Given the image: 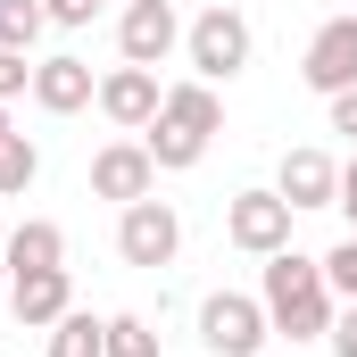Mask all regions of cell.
Segmentation results:
<instances>
[{"mask_svg": "<svg viewBox=\"0 0 357 357\" xmlns=\"http://www.w3.org/2000/svg\"><path fill=\"white\" fill-rule=\"evenodd\" d=\"M266 324L274 341H324L333 333V282H324V258H299V250H274L266 258Z\"/></svg>", "mask_w": 357, "mask_h": 357, "instance_id": "6da1fadb", "label": "cell"}, {"mask_svg": "<svg viewBox=\"0 0 357 357\" xmlns=\"http://www.w3.org/2000/svg\"><path fill=\"white\" fill-rule=\"evenodd\" d=\"M183 50H191V75H199V84H233V75L250 67V17H241L233 0L199 8V17L183 25Z\"/></svg>", "mask_w": 357, "mask_h": 357, "instance_id": "7a4b0ae2", "label": "cell"}, {"mask_svg": "<svg viewBox=\"0 0 357 357\" xmlns=\"http://www.w3.org/2000/svg\"><path fill=\"white\" fill-rule=\"evenodd\" d=\"M199 341L216 357H258L274 341L266 299H250V291H208V299H199Z\"/></svg>", "mask_w": 357, "mask_h": 357, "instance_id": "3957f363", "label": "cell"}, {"mask_svg": "<svg viewBox=\"0 0 357 357\" xmlns=\"http://www.w3.org/2000/svg\"><path fill=\"white\" fill-rule=\"evenodd\" d=\"M291 199L282 191H233L225 199V241L233 250H250V258H274V250H291Z\"/></svg>", "mask_w": 357, "mask_h": 357, "instance_id": "277c9868", "label": "cell"}, {"mask_svg": "<svg viewBox=\"0 0 357 357\" xmlns=\"http://www.w3.org/2000/svg\"><path fill=\"white\" fill-rule=\"evenodd\" d=\"M175 250H183V216L167 208V199H133L125 216H116V258L125 266H175Z\"/></svg>", "mask_w": 357, "mask_h": 357, "instance_id": "5b68a950", "label": "cell"}, {"mask_svg": "<svg viewBox=\"0 0 357 357\" xmlns=\"http://www.w3.org/2000/svg\"><path fill=\"white\" fill-rule=\"evenodd\" d=\"M175 42H183L175 0H125V17H116V50H125V67H167Z\"/></svg>", "mask_w": 357, "mask_h": 357, "instance_id": "8992f818", "label": "cell"}, {"mask_svg": "<svg viewBox=\"0 0 357 357\" xmlns=\"http://www.w3.org/2000/svg\"><path fill=\"white\" fill-rule=\"evenodd\" d=\"M158 108H167L158 67H108V75H100V116H108L116 133H150Z\"/></svg>", "mask_w": 357, "mask_h": 357, "instance_id": "52a82bcc", "label": "cell"}, {"mask_svg": "<svg viewBox=\"0 0 357 357\" xmlns=\"http://www.w3.org/2000/svg\"><path fill=\"white\" fill-rule=\"evenodd\" d=\"M299 75H307V91H324V100L357 84V17H333V25H316V42H307Z\"/></svg>", "mask_w": 357, "mask_h": 357, "instance_id": "ba28073f", "label": "cell"}, {"mask_svg": "<svg viewBox=\"0 0 357 357\" xmlns=\"http://www.w3.org/2000/svg\"><path fill=\"white\" fill-rule=\"evenodd\" d=\"M91 191H100V199H116V208H133V199H150V191H158V158H150L142 142H108V150L91 158Z\"/></svg>", "mask_w": 357, "mask_h": 357, "instance_id": "9c48e42d", "label": "cell"}, {"mask_svg": "<svg viewBox=\"0 0 357 357\" xmlns=\"http://www.w3.org/2000/svg\"><path fill=\"white\" fill-rule=\"evenodd\" d=\"M8 307H17V324H25V333H50V324L75 307L67 266H50V274H8Z\"/></svg>", "mask_w": 357, "mask_h": 357, "instance_id": "30bf717a", "label": "cell"}, {"mask_svg": "<svg viewBox=\"0 0 357 357\" xmlns=\"http://www.w3.org/2000/svg\"><path fill=\"white\" fill-rule=\"evenodd\" d=\"M274 191L291 199V208H333V191H341V167L324 158V150H282V175Z\"/></svg>", "mask_w": 357, "mask_h": 357, "instance_id": "8fae6325", "label": "cell"}, {"mask_svg": "<svg viewBox=\"0 0 357 357\" xmlns=\"http://www.w3.org/2000/svg\"><path fill=\"white\" fill-rule=\"evenodd\" d=\"M33 100H42L50 116H75V108L100 100V84H91L84 59H67V50H59V59H42V67H33Z\"/></svg>", "mask_w": 357, "mask_h": 357, "instance_id": "7c38bea8", "label": "cell"}, {"mask_svg": "<svg viewBox=\"0 0 357 357\" xmlns=\"http://www.w3.org/2000/svg\"><path fill=\"white\" fill-rule=\"evenodd\" d=\"M0 250H8V274H50V266H67V233H59L50 216H25Z\"/></svg>", "mask_w": 357, "mask_h": 357, "instance_id": "4fadbf2b", "label": "cell"}, {"mask_svg": "<svg viewBox=\"0 0 357 357\" xmlns=\"http://www.w3.org/2000/svg\"><path fill=\"white\" fill-rule=\"evenodd\" d=\"M167 125H183V133H199V142H216L225 133V108H216V84H167V108H158Z\"/></svg>", "mask_w": 357, "mask_h": 357, "instance_id": "5bb4252c", "label": "cell"}, {"mask_svg": "<svg viewBox=\"0 0 357 357\" xmlns=\"http://www.w3.org/2000/svg\"><path fill=\"white\" fill-rule=\"evenodd\" d=\"M142 150L158 158V175H183V167H199V158H208V142H199V133H183V125H167V116H150Z\"/></svg>", "mask_w": 357, "mask_h": 357, "instance_id": "9a60e30c", "label": "cell"}, {"mask_svg": "<svg viewBox=\"0 0 357 357\" xmlns=\"http://www.w3.org/2000/svg\"><path fill=\"white\" fill-rule=\"evenodd\" d=\"M50 357H108V316L67 307V316L50 324Z\"/></svg>", "mask_w": 357, "mask_h": 357, "instance_id": "2e32d148", "label": "cell"}, {"mask_svg": "<svg viewBox=\"0 0 357 357\" xmlns=\"http://www.w3.org/2000/svg\"><path fill=\"white\" fill-rule=\"evenodd\" d=\"M42 0H0V50H33L42 42Z\"/></svg>", "mask_w": 357, "mask_h": 357, "instance_id": "e0dca14e", "label": "cell"}, {"mask_svg": "<svg viewBox=\"0 0 357 357\" xmlns=\"http://www.w3.org/2000/svg\"><path fill=\"white\" fill-rule=\"evenodd\" d=\"M33 175H42V150H33L25 133H8V142H0V199H8V191H25Z\"/></svg>", "mask_w": 357, "mask_h": 357, "instance_id": "ac0fdd59", "label": "cell"}, {"mask_svg": "<svg viewBox=\"0 0 357 357\" xmlns=\"http://www.w3.org/2000/svg\"><path fill=\"white\" fill-rule=\"evenodd\" d=\"M108 357H158L150 316H108Z\"/></svg>", "mask_w": 357, "mask_h": 357, "instance_id": "d6986e66", "label": "cell"}, {"mask_svg": "<svg viewBox=\"0 0 357 357\" xmlns=\"http://www.w3.org/2000/svg\"><path fill=\"white\" fill-rule=\"evenodd\" d=\"M324 282H333V291H341V299L357 307V233L341 241V250H333V258H324Z\"/></svg>", "mask_w": 357, "mask_h": 357, "instance_id": "ffe728a7", "label": "cell"}, {"mask_svg": "<svg viewBox=\"0 0 357 357\" xmlns=\"http://www.w3.org/2000/svg\"><path fill=\"white\" fill-rule=\"evenodd\" d=\"M17 91H33V67H25V50H0V100H17Z\"/></svg>", "mask_w": 357, "mask_h": 357, "instance_id": "44dd1931", "label": "cell"}, {"mask_svg": "<svg viewBox=\"0 0 357 357\" xmlns=\"http://www.w3.org/2000/svg\"><path fill=\"white\" fill-rule=\"evenodd\" d=\"M91 8H100V0H42L50 25H91Z\"/></svg>", "mask_w": 357, "mask_h": 357, "instance_id": "7402d4cb", "label": "cell"}, {"mask_svg": "<svg viewBox=\"0 0 357 357\" xmlns=\"http://www.w3.org/2000/svg\"><path fill=\"white\" fill-rule=\"evenodd\" d=\"M324 341H333V357H357V307L333 316V333H324Z\"/></svg>", "mask_w": 357, "mask_h": 357, "instance_id": "603a6c76", "label": "cell"}, {"mask_svg": "<svg viewBox=\"0 0 357 357\" xmlns=\"http://www.w3.org/2000/svg\"><path fill=\"white\" fill-rule=\"evenodd\" d=\"M333 133H349V142H357V84L333 91Z\"/></svg>", "mask_w": 357, "mask_h": 357, "instance_id": "cb8c5ba5", "label": "cell"}, {"mask_svg": "<svg viewBox=\"0 0 357 357\" xmlns=\"http://www.w3.org/2000/svg\"><path fill=\"white\" fill-rule=\"evenodd\" d=\"M333 208L349 216V233H357V158H349V167H341V191H333Z\"/></svg>", "mask_w": 357, "mask_h": 357, "instance_id": "d4e9b609", "label": "cell"}, {"mask_svg": "<svg viewBox=\"0 0 357 357\" xmlns=\"http://www.w3.org/2000/svg\"><path fill=\"white\" fill-rule=\"evenodd\" d=\"M8 133H17V125H8V100H0V142H8Z\"/></svg>", "mask_w": 357, "mask_h": 357, "instance_id": "484cf974", "label": "cell"}, {"mask_svg": "<svg viewBox=\"0 0 357 357\" xmlns=\"http://www.w3.org/2000/svg\"><path fill=\"white\" fill-rule=\"evenodd\" d=\"M0 282H8V250H0Z\"/></svg>", "mask_w": 357, "mask_h": 357, "instance_id": "4316f807", "label": "cell"}]
</instances>
